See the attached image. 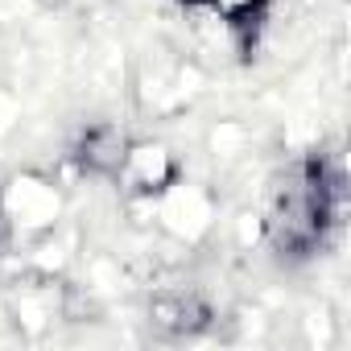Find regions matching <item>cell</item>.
I'll return each mask as SVG.
<instances>
[{"instance_id": "6da1fadb", "label": "cell", "mask_w": 351, "mask_h": 351, "mask_svg": "<svg viewBox=\"0 0 351 351\" xmlns=\"http://www.w3.org/2000/svg\"><path fill=\"white\" fill-rule=\"evenodd\" d=\"M215 9H223V13H232V17H240L244 9H252V0H211Z\"/></svg>"}]
</instances>
